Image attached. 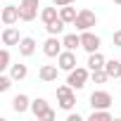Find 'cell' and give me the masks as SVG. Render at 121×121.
<instances>
[{
	"label": "cell",
	"instance_id": "6",
	"mask_svg": "<svg viewBox=\"0 0 121 121\" xmlns=\"http://www.w3.org/2000/svg\"><path fill=\"white\" fill-rule=\"evenodd\" d=\"M100 45H102V40H100L97 33H93L90 29H88V31H81V48H83L88 55H90V52H97Z\"/></svg>",
	"mask_w": 121,
	"mask_h": 121
},
{
	"label": "cell",
	"instance_id": "12",
	"mask_svg": "<svg viewBox=\"0 0 121 121\" xmlns=\"http://www.w3.org/2000/svg\"><path fill=\"white\" fill-rule=\"evenodd\" d=\"M0 38H3V45H19V40H22V36L14 26H5Z\"/></svg>",
	"mask_w": 121,
	"mask_h": 121
},
{
	"label": "cell",
	"instance_id": "25",
	"mask_svg": "<svg viewBox=\"0 0 121 121\" xmlns=\"http://www.w3.org/2000/svg\"><path fill=\"white\" fill-rule=\"evenodd\" d=\"M12 83H14V78L7 74V76H0V93H5V90H10L12 88Z\"/></svg>",
	"mask_w": 121,
	"mask_h": 121
},
{
	"label": "cell",
	"instance_id": "2",
	"mask_svg": "<svg viewBox=\"0 0 121 121\" xmlns=\"http://www.w3.org/2000/svg\"><path fill=\"white\" fill-rule=\"evenodd\" d=\"M88 78H90V69H88V67H76V69H71V71H69L67 83H69L74 90H81V88H86Z\"/></svg>",
	"mask_w": 121,
	"mask_h": 121
},
{
	"label": "cell",
	"instance_id": "21",
	"mask_svg": "<svg viewBox=\"0 0 121 121\" xmlns=\"http://www.w3.org/2000/svg\"><path fill=\"white\" fill-rule=\"evenodd\" d=\"M64 26H67V22H62V19H55V22L45 24V31H48L50 36H59V33L64 31Z\"/></svg>",
	"mask_w": 121,
	"mask_h": 121
},
{
	"label": "cell",
	"instance_id": "4",
	"mask_svg": "<svg viewBox=\"0 0 121 121\" xmlns=\"http://www.w3.org/2000/svg\"><path fill=\"white\" fill-rule=\"evenodd\" d=\"M95 24H97V14H95L93 10H78V17H76V22H74L76 31H88V29H93Z\"/></svg>",
	"mask_w": 121,
	"mask_h": 121
},
{
	"label": "cell",
	"instance_id": "13",
	"mask_svg": "<svg viewBox=\"0 0 121 121\" xmlns=\"http://www.w3.org/2000/svg\"><path fill=\"white\" fill-rule=\"evenodd\" d=\"M19 55L22 57H31L33 52H36V38H31V36H24L22 40H19Z\"/></svg>",
	"mask_w": 121,
	"mask_h": 121
},
{
	"label": "cell",
	"instance_id": "8",
	"mask_svg": "<svg viewBox=\"0 0 121 121\" xmlns=\"http://www.w3.org/2000/svg\"><path fill=\"white\" fill-rule=\"evenodd\" d=\"M57 67L62 69V71L76 69V55H74V50H62V52H59V57H57Z\"/></svg>",
	"mask_w": 121,
	"mask_h": 121
},
{
	"label": "cell",
	"instance_id": "24",
	"mask_svg": "<svg viewBox=\"0 0 121 121\" xmlns=\"http://www.w3.org/2000/svg\"><path fill=\"white\" fill-rule=\"evenodd\" d=\"M12 64H10V50L7 48H3L0 50V69H10Z\"/></svg>",
	"mask_w": 121,
	"mask_h": 121
},
{
	"label": "cell",
	"instance_id": "14",
	"mask_svg": "<svg viewBox=\"0 0 121 121\" xmlns=\"http://www.w3.org/2000/svg\"><path fill=\"white\" fill-rule=\"evenodd\" d=\"M12 109H14L17 114H24L26 109H31V100H29V95H24V93L14 95V100H12Z\"/></svg>",
	"mask_w": 121,
	"mask_h": 121
},
{
	"label": "cell",
	"instance_id": "1",
	"mask_svg": "<svg viewBox=\"0 0 121 121\" xmlns=\"http://www.w3.org/2000/svg\"><path fill=\"white\" fill-rule=\"evenodd\" d=\"M57 102H59V109H64V112H71L74 104H76V93L69 83L64 86H57Z\"/></svg>",
	"mask_w": 121,
	"mask_h": 121
},
{
	"label": "cell",
	"instance_id": "3",
	"mask_svg": "<svg viewBox=\"0 0 121 121\" xmlns=\"http://www.w3.org/2000/svg\"><path fill=\"white\" fill-rule=\"evenodd\" d=\"M31 112H33V116L40 121V119H45V121H55V109H50V104H48V100H43V97H36V100H31Z\"/></svg>",
	"mask_w": 121,
	"mask_h": 121
},
{
	"label": "cell",
	"instance_id": "17",
	"mask_svg": "<svg viewBox=\"0 0 121 121\" xmlns=\"http://www.w3.org/2000/svg\"><path fill=\"white\" fill-rule=\"evenodd\" d=\"M76 17H78L76 7H71V5L59 7V19H62V22H67V24H74V22H76Z\"/></svg>",
	"mask_w": 121,
	"mask_h": 121
},
{
	"label": "cell",
	"instance_id": "22",
	"mask_svg": "<svg viewBox=\"0 0 121 121\" xmlns=\"http://www.w3.org/2000/svg\"><path fill=\"white\" fill-rule=\"evenodd\" d=\"M88 119L90 121H112V114H109V109H93Z\"/></svg>",
	"mask_w": 121,
	"mask_h": 121
},
{
	"label": "cell",
	"instance_id": "16",
	"mask_svg": "<svg viewBox=\"0 0 121 121\" xmlns=\"http://www.w3.org/2000/svg\"><path fill=\"white\" fill-rule=\"evenodd\" d=\"M104 71L109 74V78H121V57L119 59H107L104 62Z\"/></svg>",
	"mask_w": 121,
	"mask_h": 121
},
{
	"label": "cell",
	"instance_id": "20",
	"mask_svg": "<svg viewBox=\"0 0 121 121\" xmlns=\"http://www.w3.org/2000/svg\"><path fill=\"white\" fill-rule=\"evenodd\" d=\"M26 74H29L26 64H12V67H10V76H12L14 81H24V78H26Z\"/></svg>",
	"mask_w": 121,
	"mask_h": 121
},
{
	"label": "cell",
	"instance_id": "11",
	"mask_svg": "<svg viewBox=\"0 0 121 121\" xmlns=\"http://www.w3.org/2000/svg\"><path fill=\"white\" fill-rule=\"evenodd\" d=\"M0 19H3L5 26H12L14 22H19V7H14V5H5V7H3V14H0Z\"/></svg>",
	"mask_w": 121,
	"mask_h": 121
},
{
	"label": "cell",
	"instance_id": "18",
	"mask_svg": "<svg viewBox=\"0 0 121 121\" xmlns=\"http://www.w3.org/2000/svg\"><path fill=\"white\" fill-rule=\"evenodd\" d=\"M40 19H43V24H50V22L59 19V7H57V5H52V7H43Z\"/></svg>",
	"mask_w": 121,
	"mask_h": 121
},
{
	"label": "cell",
	"instance_id": "26",
	"mask_svg": "<svg viewBox=\"0 0 121 121\" xmlns=\"http://www.w3.org/2000/svg\"><path fill=\"white\" fill-rule=\"evenodd\" d=\"M112 43H114V48H121V29H119V31H114V36H112Z\"/></svg>",
	"mask_w": 121,
	"mask_h": 121
},
{
	"label": "cell",
	"instance_id": "15",
	"mask_svg": "<svg viewBox=\"0 0 121 121\" xmlns=\"http://www.w3.org/2000/svg\"><path fill=\"white\" fill-rule=\"evenodd\" d=\"M104 62H107V59H104V55H102L100 50L88 55V69H90V71H95V69H104Z\"/></svg>",
	"mask_w": 121,
	"mask_h": 121
},
{
	"label": "cell",
	"instance_id": "5",
	"mask_svg": "<svg viewBox=\"0 0 121 121\" xmlns=\"http://www.w3.org/2000/svg\"><path fill=\"white\" fill-rule=\"evenodd\" d=\"M38 0H22L19 3V19L22 22H33L38 17Z\"/></svg>",
	"mask_w": 121,
	"mask_h": 121
},
{
	"label": "cell",
	"instance_id": "23",
	"mask_svg": "<svg viewBox=\"0 0 121 121\" xmlns=\"http://www.w3.org/2000/svg\"><path fill=\"white\" fill-rule=\"evenodd\" d=\"M90 78H93V83H104L109 78V74L104 69H95V71H90Z\"/></svg>",
	"mask_w": 121,
	"mask_h": 121
},
{
	"label": "cell",
	"instance_id": "28",
	"mask_svg": "<svg viewBox=\"0 0 121 121\" xmlns=\"http://www.w3.org/2000/svg\"><path fill=\"white\" fill-rule=\"evenodd\" d=\"M67 121H83V116H81L78 112H76V114H74V112H69V116H67Z\"/></svg>",
	"mask_w": 121,
	"mask_h": 121
},
{
	"label": "cell",
	"instance_id": "10",
	"mask_svg": "<svg viewBox=\"0 0 121 121\" xmlns=\"http://www.w3.org/2000/svg\"><path fill=\"white\" fill-rule=\"evenodd\" d=\"M57 74H59V67H52V64H43V67L38 69V78H40L43 83L57 81Z\"/></svg>",
	"mask_w": 121,
	"mask_h": 121
},
{
	"label": "cell",
	"instance_id": "19",
	"mask_svg": "<svg viewBox=\"0 0 121 121\" xmlns=\"http://www.w3.org/2000/svg\"><path fill=\"white\" fill-rule=\"evenodd\" d=\"M62 43H64V50H76V48H81V33H67L62 38Z\"/></svg>",
	"mask_w": 121,
	"mask_h": 121
},
{
	"label": "cell",
	"instance_id": "29",
	"mask_svg": "<svg viewBox=\"0 0 121 121\" xmlns=\"http://www.w3.org/2000/svg\"><path fill=\"white\" fill-rule=\"evenodd\" d=\"M114 3H116V5H121V0H114Z\"/></svg>",
	"mask_w": 121,
	"mask_h": 121
},
{
	"label": "cell",
	"instance_id": "7",
	"mask_svg": "<svg viewBox=\"0 0 121 121\" xmlns=\"http://www.w3.org/2000/svg\"><path fill=\"white\" fill-rule=\"evenodd\" d=\"M112 102H114V97L107 90H93L90 93V107L93 109H109Z\"/></svg>",
	"mask_w": 121,
	"mask_h": 121
},
{
	"label": "cell",
	"instance_id": "27",
	"mask_svg": "<svg viewBox=\"0 0 121 121\" xmlns=\"http://www.w3.org/2000/svg\"><path fill=\"white\" fill-rule=\"evenodd\" d=\"M52 5H57V7H64V5H74V0H52Z\"/></svg>",
	"mask_w": 121,
	"mask_h": 121
},
{
	"label": "cell",
	"instance_id": "9",
	"mask_svg": "<svg viewBox=\"0 0 121 121\" xmlns=\"http://www.w3.org/2000/svg\"><path fill=\"white\" fill-rule=\"evenodd\" d=\"M64 50V43L59 40L57 36H50L45 43H43V52H45V57H59V52Z\"/></svg>",
	"mask_w": 121,
	"mask_h": 121
}]
</instances>
